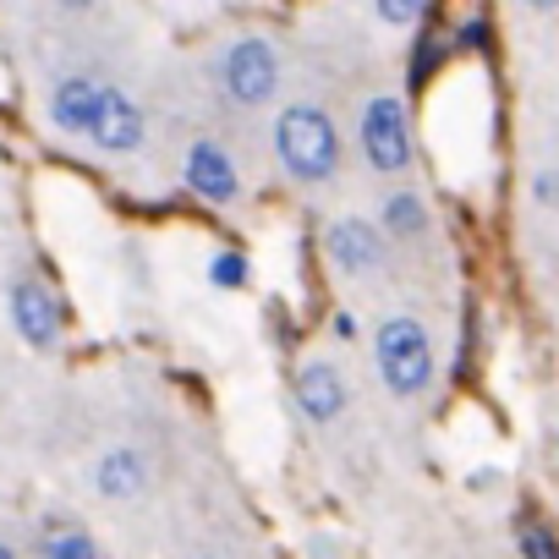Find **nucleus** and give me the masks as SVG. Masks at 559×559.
<instances>
[{"instance_id": "nucleus-1", "label": "nucleus", "mask_w": 559, "mask_h": 559, "mask_svg": "<svg viewBox=\"0 0 559 559\" xmlns=\"http://www.w3.org/2000/svg\"><path fill=\"white\" fill-rule=\"evenodd\" d=\"M269 143H274L280 170H286L297 187H324V181L341 176V154H346L341 148V127L313 99H292L286 110H280Z\"/></svg>"}, {"instance_id": "nucleus-2", "label": "nucleus", "mask_w": 559, "mask_h": 559, "mask_svg": "<svg viewBox=\"0 0 559 559\" xmlns=\"http://www.w3.org/2000/svg\"><path fill=\"white\" fill-rule=\"evenodd\" d=\"M373 362H379L384 390L401 395V401H417L433 384V341H428V330L412 313L379 319V330H373Z\"/></svg>"}, {"instance_id": "nucleus-3", "label": "nucleus", "mask_w": 559, "mask_h": 559, "mask_svg": "<svg viewBox=\"0 0 559 559\" xmlns=\"http://www.w3.org/2000/svg\"><path fill=\"white\" fill-rule=\"evenodd\" d=\"M214 88H219L225 105H236V110H263V105H274V94H280V56H274V45L258 39V34L230 39V45L219 50V61H214Z\"/></svg>"}, {"instance_id": "nucleus-4", "label": "nucleus", "mask_w": 559, "mask_h": 559, "mask_svg": "<svg viewBox=\"0 0 559 559\" xmlns=\"http://www.w3.org/2000/svg\"><path fill=\"white\" fill-rule=\"evenodd\" d=\"M357 143H362V159H368L379 176H406V170H412L417 143H412V116H406L401 94H373V99L362 105Z\"/></svg>"}, {"instance_id": "nucleus-5", "label": "nucleus", "mask_w": 559, "mask_h": 559, "mask_svg": "<svg viewBox=\"0 0 559 559\" xmlns=\"http://www.w3.org/2000/svg\"><path fill=\"white\" fill-rule=\"evenodd\" d=\"M7 313H12V330H17L23 346H34V352H56V346H61L67 308H61V297H56L50 280L17 274L12 286H7Z\"/></svg>"}, {"instance_id": "nucleus-6", "label": "nucleus", "mask_w": 559, "mask_h": 559, "mask_svg": "<svg viewBox=\"0 0 559 559\" xmlns=\"http://www.w3.org/2000/svg\"><path fill=\"white\" fill-rule=\"evenodd\" d=\"M143 138H148L143 105H138L121 83H105V88H99V105H94V116H88L83 143H88L94 154L127 159V154H138V148H143Z\"/></svg>"}, {"instance_id": "nucleus-7", "label": "nucleus", "mask_w": 559, "mask_h": 559, "mask_svg": "<svg viewBox=\"0 0 559 559\" xmlns=\"http://www.w3.org/2000/svg\"><path fill=\"white\" fill-rule=\"evenodd\" d=\"M181 181L192 198L214 203V209H236L241 203V165L219 138H192L181 154Z\"/></svg>"}, {"instance_id": "nucleus-8", "label": "nucleus", "mask_w": 559, "mask_h": 559, "mask_svg": "<svg viewBox=\"0 0 559 559\" xmlns=\"http://www.w3.org/2000/svg\"><path fill=\"white\" fill-rule=\"evenodd\" d=\"M384 252H390L384 247V230L368 225V219H357V214H346V219H335L324 230V258H330V269L341 280H373L384 269Z\"/></svg>"}, {"instance_id": "nucleus-9", "label": "nucleus", "mask_w": 559, "mask_h": 559, "mask_svg": "<svg viewBox=\"0 0 559 559\" xmlns=\"http://www.w3.org/2000/svg\"><path fill=\"white\" fill-rule=\"evenodd\" d=\"M88 488L110 504H132L148 488V455L138 444H110L88 461Z\"/></svg>"}, {"instance_id": "nucleus-10", "label": "nucleus", "mask_w": 559, "mask_h": 559, "mask_svg": "<svg viewBox=\"0 0 559 559\" xmlns=\"http://www.w3.org/2000/svg\"><path fill=\"white\" fill-rule=\"evenodd\" d=\"M99 88H105V78H94V72H67V78H56L50 94H45V121H50L61 138H78V143H83L88 116H94V105H99Z\"/></svg>"}, {"instance_id": "nucleus-11", "label": "nucleus", "mask_w": 559, "mask_h": 559, "mask_svg": "<svg viewBox=\"0 0 559 559\" xmlns=\"http://www.w3.org/2000/svg\"><path fill=\"white\" fill-rule=\"evenodd\" d=\"M297 406L308 412V423H335L352 406V390L330 357H308L297 368Z\"/></svg>"}, {"instance_id": "nucleus-12", "label": "nucleus", "mask_w": 559, "mask_h": 559, "mask_svg": "<svg viewBox=\"0 0 559 559\" xmlns=\"http://www.w3.org/2000/svg\"><path fill=\"white\" fill-rule=\"evenodd\" d=\"M34 559H99V543L78 521H45L34 537Z\"/></svg>"}, {"instance_id": "nucleus-13", "label": "nucleus", "mask_w": 559, "mask_h": 559, "mask_svg": "<svg viewBox=\"0 0 559 559\" xmlns=\"http://www.w3.org/2000/svg\"><path fill=\"white\" fill-rule=\"evenodd\" d=\"M379 230H384V236H401V241H417V236L428 230L423 198H417L412 187H395V192L384 198V209H379Z\"/></svg>"}, {"instance_id": "nucleus-14", "label": "nucleus", "mask_w": 559, "mask_h": 559, "mask_svg": "<svg viewBox=\"0 0 559 559\" xmlns=\"http://www.w3.org/2000/svg\"><path fill=\"white\" fill-rule=\"evenodd\" d=\"M247 274H252V263H247V252H236V247H219V252L209 258V286H214V292H241Z\"/></svg>"}, {"instance_id": "nucleus-15", "label": "nucleus", "mask_w": 559, "mask_h": 559, "mask_svg": "<svg viewBox=\"0 0 559 559\" xmlns=\"http://www.w3.org/2000/svg\"><path fill=\"white\" fill-rule=\"evenodd\" d=\"M428 12H433L428 0H379V7H373V17L390 23V28H412V23H423Z\"/></svg>"}, {"instance_id": "nucleus-16", "label": "nucleus", "mask_w": 559, "mask_h": 559, "mask_svg": "<svg viewBox=\"0 0 559 559\" xmlns=\"http://www.w3.org/2000/svg\"><path fill=\"white\" fill-rule=\"evenodd\" d=\"M521 554H526V559H559V537H554L548 526L526 521V526H521Z\"/></svg>"}, {"instance_id": "nucleus-17", "label": "nucleus", "mask_w": 559, "mask_h": 559, "mask_svg": "<svg viewBox=\"0 0 559 559\" xmlns=\"http://www.w3.org/2000/svg\"><path fill=\"white\" fill-rule=\"evenodd\" d=\"M433 61H444V45L428 34L423 45H417V61H412V88H423L428 83V72H433Z\"/></svg>"}, {"instance_id": "nucleus-18", "label": "nucleus", "mask_w": 559, "mask_h": 559, "mask_svg": "<svg viewBox=\"0 0 559 559\" xmlns=\"http://www.w3.org/2000/svg\"><path fill=\"white\" fill-rule=\"evenodd\" d=\"M335 335L341 341H357V313H335Z\"/></svg>"}, {"instance_id": "nucleus-19", "label": "nucleus", "mask_w": 559, "mask_h": 559, "mask_svg": "<svg viewBox=\"0 0 559 559\" xmlns=\"http://www.w3.org/2000/svg\"><path fill=\"white\" fill-rule=\"evenodd\" d=\"M537 198H543V203H559V176H543V181H537Z\"/></svg>"}, {"instance_id": "nucleus-20", "label": "nucleus", "mask_w": 559, "mask_h": 559, "mask_svg": "<svg viewBox=\"0 0 559 559\" xmlns=\"http://www.w3.org/2000/svg\"><path fill=\"white\" fill-rule=\"evenodd\" d=\"M0 559H17V548H12V543H0Z\"/></svg>"}]
</instances>
